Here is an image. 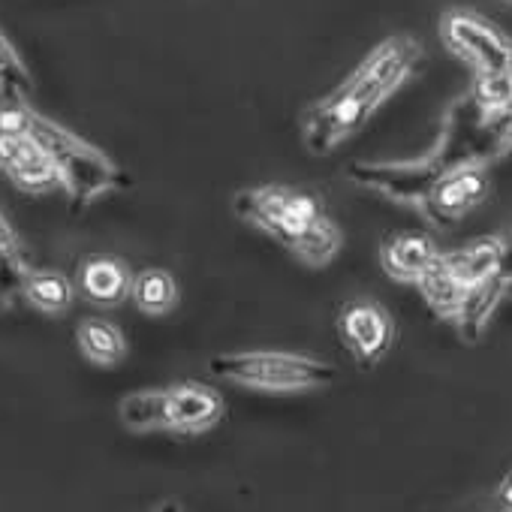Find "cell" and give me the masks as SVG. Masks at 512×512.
Instances as JSON below:
<instances>
[{
	"instance_id": "1",
	"label": "cell",
	"mask_w": 512,
	"mask_h": 512,
	"mask_svg": "<svg viewBox=\"0 0 512 512\" xmlns=\"http://www.w3.org/2000/svg\"><path fill=\"white\" fill-rule=\"evenodd\" d=\"M512 148V109L509 112H482L467 94L449 109L443 136L437 148L413 163H350L347 175L365 190L383 193L401 205L419 208L434 187L449 172L467 166H485Z\"/></svg>"
},
{
	"instance_id": "2",
	"label": "cell",
	"mask_w": 512,
	"mask_h": 512,
	"mask_svg": "<svg viewBox=\"0 0 512 512\" xmlns=\"http://www.w3.org/2000/svg\"><path fill=\"white\" fill-rule=\"evenodd\" d=\"M419 61L422 46L413 37L383 40L332 94L308 106L302 118L305 148L323 157L359 133L374 112L413 76Z\"/></svg>"
},
{
	"instance_id": "3",
	"label": "cell",
	"mask_w": 512,
	"mask_h": 512,
	"mask_svg": "<svg viewBox=\"0 0 512 512\" xmlns=\"http://www.w3.org/2000/svg\"><path fill=\"white\" fill-rule=\"evenodd\" d=\"M232 211L272 235L290 253H296L302 263L323 269L329 266L341 250V229L329 217L323 199L311 190L266 184V187H247L232 196Z\"/></svg>"
},
{
	"instance_id": "4",
	"label": "cell",
	"mask_w": 512,
	"mask_h": 512,
	"mask_svg": "<svg viewBox=\"0 0 512 512\" xmlns=\"http://www.w3.org/2000/svg\"><path fill=\"white\" fill-rule=\"evenodd\" d=\"M28 133L52 157V163L58 169V178H61V187L70 196L73 211H85L100 196H106L112 190H124L130 184L127 172L118 163H112L100 148H94L82 136L70 133L67 127L55 124L52 118H46V115H40L34 109H31Z\"/></svg>"
},
{
	"instance_id": "5",
	"label": "cell",
	"mask_w": 512,
	"mask_h": 512,
	"mask_svg": "<svg viewBox=\"0 0 512 512\" xmlns=\"http://www.w3.org/2000/svg\"><path fill=\"white\" fill-rule=\"evenodd\" d=\"M211 374L247 389L260 392H311L326 389L338 380V371L329 362L302 356V353H220L208 362Z\"/></svg>"
},
{
	"instance_id": "6",
	"label": "cell",
	"mask_w": 512,
	"mask_h": 512,
	"mask_svg": "<svg viewBox=\"0 0 512 512\" xmlns=\"http://www.w3.org/2000/svg\"><path fill=\"white\" fill-rule=\"evenodd\" d=\"M443 46L479 73H512V40L470 10H449L440 19Z\"/></svg>"
},
{
	"instance_id": "7",
	"label": "cell",
	"mask_w": 512,
	"mask_h": 512,
	"mask_svg": "<svg viewBox=\"0 0 512 512\" xmlns=\"http://www.w3.org/2000/svg\"><path fill=\"white\" fill-rule=\"evenodd\" d=\"M338 338L362 371H371L392 350L395 320L374 299H353L338 311Z\"/></svg>"
},
{
	"instance_id": "8",
	"label": "cell",
	"mask_w": 512,
	"mask_h": 512,
	"mask_svg": "<svg viewBox=\"0 0 512 512\" xmlns=\"http://www.w3.org/2000/svg\"><path fill=\"white\" fill-rule=\"evenodd\" d=\"M0 172L25 193H52L61 187L52 157L31 133H0Z\"/></svg>"
},
{
	"instance_id": "9",
	"label": "cell",
	"mask_w": 512,
	"mask_h": 512,
	"mask_svg": "<svg viewBox=\"0 0 512 512\" xmlns=\"http://www.w3.org/2000/svg\"><path fill=\"white\" fill-rule=\"evenodd\" d=\"M488 187L491 184H488L485 166H467V169L449 172L440 181H434V187L428 190V196L419 205V211L431 223L449 226L452 220H458L470 208H476L488 196Z\"/></svg>"
},
{
	"instance_id": "10",
	"label": "cell",
	"mask_w": 512,
	"mask_h": 512,
	"mask_svg": "<svg viewBox=\"0 0 512 512\" xmlns=\"http://www.w3.org/2000/svg\"><path fill=\"white\" fill-rule=\"evenodd\" d=\"M169 431L178 434H202L223 419V398L211 386L202 383H175L166 389Z\"/></svg>"
},
{
	"instance_id": "11",
	"label": "cell",
	"mask_w": 512,
	"mask_h": 512,
	"mask_svg": "<svg viewBox=\"0 0 512 512\" xmlns=\"http://www.w3.org/2000/svg\"><path fill=\"white\" fill-rule=\"evenodd\" d=\"M76 287L91 305L118 308L121 302L130 299L133 272L124 260H118L112 253H94L88 260H82Z\"/></svg>"
},
{
	"instance_id": "12",
	"label": "cell",
	"mask_w": 512,
	"mask_h": 512,
	"mask_svg": "<svg viewBox=\"0 0 512 512\" xmlns=\"http://www.w3.org/2000/svg\"><path fill=\"white\" fill-rule=\"evenodd\" d=\"M500 256H503V238H479V241H470L458 250L440 253L437 266L464 293H470L500 272Z\"/></svg>"
},
{
	"instance_id": "13",
	"label": "cell",
	"mask_w": 512,
	"mask_h": 512,
	"mask_svg": "<svg viewBox=\"0 0 512 512\" xmlns=\"http://www.w3.org/2000/svg\"><path fill=\"white\" fill-rule=\"evenodd\" d=\"M437 260L440 250L434 238L425 232H398L380 250V263L389 272V278L404 284H419Z\"/></svg>"
},
{
	"instance_id": "14",
	"label": "cell",
	"mask_w": 512,
	"mask_h": 512,
	"mask_svg": "<svg viewBox=\"0 0 512 512\" xmlns=\"http://www.w3.org/2000/svg\"><path fill=\"white\" fill-rule=\"evenodd\" d=\"M31 272L25 244L19 238V232L13 229L10 217L0 208V311L13 308L16 299H22L25 290V278Z\"/></svg>"
},
{
	"instance_id": "15",
	"label": "cell",
	"mask_w": 512,
	"mask_h": 512,
	"mask_svg": "<svg viewBox=\"0 0 512 512\" xmlns=\"http://www.w3.org/2000/svg\"><path fill=\"white\" fill-rule=\"evenodd\" d=\"M76 341H79V350L85 353V359L100 365V368H115L127 356L124 332L115 323L103 320V317L82 320L79 329H76Z\"/></svg>"
},
{
	"instance_id": "16",
	"label": "cell",
	"mask_w": 512,
	"mask_h": 512,
	"mask_svg": "<svg viewBox=\"0 0 512 512\" xmlns=\"http://www.w3.org/2000/svg\"><path fill=\"white\" fill-rule=\"evenodd\" d=\"M22 299L43 311V314H67L73 299H76V287L73 281L58 272V269H31L28 278H25V290H22Z\"/></svg>"
},
{
	"instance_id": "17",
	"label": "cell",
	"mask_w": 512,
	"mask_h": 512,
	"mask_svg": "<svg viewBox=\"0 0 512 512\" xmlns=\"http://www.w3.org/2000/svg\"><path fill=\"white\" fill-rule=\"evenodd\" d=\"M130 299L142 314L163 317L178 305V281L166 269H142L133 275Z\"/></svg>"
},
{
	"instance_id": "18",
	"label": "cell",
	"mask_w": 512,
	"mask_h": 512,
	"mask_svg": "<svg viewBox=\"0 0 512 512\" xmlns=\"http://www.w3.org/2000/svg\"><path fill=\"white\" fill-rule=\"evenodd\" d=\"M118 416L130 431H169L166 389H139L121 398Z\"/></svg>"
},
{
	"instance_id": "19",
	"label": "cell",
	"mask_w": 512,
	"mask_h": 512,
	"mask_svg": "<svg viewBox=\"0 0 512 512\" xmlns=\"http://www.w3.org/2000/svg\"><path fill=\"white\" fill-rule=\"evenodd\" d=\"M34 91V79L22 61V55L13 49V43L0 34V97L4 100H25Z\"/></svg>"
},
{
	"instance_id": "20",
	"label": "cell",
	"mask_w": 512,
	"mask_h": 512,
	"mask_svg": "<svg viewBox=\"0 0 512 512\" xmlns=\"http://www.w3.org/2000/svg\"><path fill=\"white\" fill-rule=\"evenodd\" d=\"M470 97L482 112H509L512 109V73H479Z\"/></svg>"
},
{
	"instance_id": "21",
	"label": "cell",
	"mask_w": 512,
	"mask_h": 512,
	"mask_svg": "<svg viewBox=\"0 0 512 512\" xmlns=\"http://www.w3.org/2000/svg\"><path fill=\"white\" fill-rule=\"evenodd\" d=\"M497 497H500V503H503V509H509V512H512V470H509V476L503 479V485H500V491H497Z\"/></svg>"
},
{
	"instance_id": "22",
	"label": "cell",
	"mask_w": 512,
	"mask_h": 512,
	"mask_svg": "<svg viewBox=\"0 0 512 512\" xmlns=\"http://www.w3.org/2000/svg\"><path fill=\"white\" fill-rule=\"evenodd\" d=\"M157 512H181V506H178L175 500H166V503H163V506H160Z\"/></svg>"
},
{
	"instance_id": "23",
	"label": "cell",
	"mask_w": 512,
	"mask_h": 512,
	"mask_svg": "<svg viewBox=\"0 0 512 512\" xmlns=\"http://www.w3.org/2000/svg\"><path fill=\"white\" fill-rule=\"evenodd\" d=\"M506 296H512V278L506 281Z\"/></svg>"
}]
</instances>
